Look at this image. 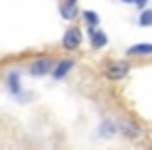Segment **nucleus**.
I'll list each match as a JSON object with an SVG mask.
<instances>
[{
    "mask_svg": "<svg viewBox=\"0 0 152 150\" xmlns=\"http://www.w3.org/2000/svg\"><path fill=\"white\" fill-rule=\"evenodd\" d=\"M152 54V44H133L127 48V56H148Z\"/></svg>",
    "mask_w": 152,
    "mask_h": 150,
    "instance_id": "obj_7",
    "label": "nucleus"
},
{
    "mask_svg": "<svg viewBox=\"0 0 152 150\" xmlns=\"http://www.w3.org/2000/svg\"><path fill=\"white\" fill-rule=\"evenodd\" d=\"M7 88H9V92L15 94V96L21 94V79H19V73H17V71H11V73H9V77H7Z\"/></svg>",
    "mask_w": 152,
    "mask_h": 150,
    "instance_id": "obj_8",
    "label": "nucleus"
},
{
    "mask_svg": "<svg viewBox=\"0 0 152 150\" xmlns=\"http://www.w3.org/2000/svg\"><path fill=\"white\" fill-rule=\"evenodd\" d=\"M73 67H75V61H73V59H61V61L54 65V69H52V77H54L56 81H58V79H65Z\"/></svg>",
    "mask_w": 152,
    "mask_h": 150,
    "instance_id": "obj_4",
    "label": "nucleus"
},
{
    "mask_svg": "<svg viewBox=\"0 0 152 150\" xmlns=\"http://www.w3.org/2000/svg\"><path fill=\"white\" fill-rule=\"evenodd\" d=\"M67 4H77V0H65Z\"/></svg>",
    "mask_w": 152,
    "mask_h": 150,
    "instance_id": "obj_15",
    "label": "nucleus"
},
{
    "mask_svg": "<svg viewBox=\"0 0 152 150\" xmlns=\"http://www.w3.org/2000/svg\"><path fill=\"white\" fill-rule=\"evenodd\" d=\"M54 61L50 56H40V59H34L29 65H27V73L31 77H46L48 73H52L54 69Z\"/></svg>",
    "mask_w": 152,
    "mask_h": 150,
    "instance_id": "obj_1",
    "label": "nucleus"
},
{
    "mask_svg": "<svg viewBox=\"0 0 152 150\" xmlns=\"http://www.w3.org/2000/svg\"><path fill=\"white\" fill-rule=\"evenodd\" d=\"M137 23H140L142 27H152V9L142 11L140 17H137Z\"/></svg>",
    "mask_w": 152,
    "mask_h": 150,
    "instance_id": "obj_12",
    "label": "nucleus"
},
{
    "mask_svg": "<svg viewBox=\"0 0 152 150\" xmlns=\"http://www.w3.org/2000/svg\"><path fill=\"white\" fill-rule=\"evenodd\" d=\"M81 42H83V34H81L79 27H69V29H65L63 40H61L63 48H65V50H71V52L77 50V48L81 46Z\"/></svg>",
    "mask_w": 152,
    "mask_h": 150,
    "instance_id": "obj_3",
    "label": "nucleus"
},
{
    "mask_svg": "<svg viewBox=\"0 0 152 150\" xmlns=\"http://www.w3.org/2000/svg\"><path fill=\"white\" fill-rule=\"evenodd\" d=\"M88 36H90V44H92L94 50H100V48H104L108 44V36L100 27L98 29H88Z\"/></svg>",
    "mask_w": 152,
    "mask_h": 150,
    "instance_id": "obj_6",
    "label": "nucleus"
},
{
    "mask_svg": "<svg viewBox=\"0 0 152 150\" xmlns=\"http://www.w3.org/2000/svg\"><path fill=\"white\" fill-rule=\"evenodd\" d=\"M119 131H121L125 138H131V140H137V138L142 135L140 125H137V123H133V121H129V119L119 121Z\"/></svg>",
    "mask_w": 152,
    "mask_h": 150,
    "instance_id": "obj_5",
    "label": "nucleus"
},
{
    "mask_svg": "<svg viewBox=\"0 0 152 150\" xmlns=\"http://www.w3.org/2000/svg\"><path fill=\"white\" fill-rule=\"evenodd\" d=\"M104 75L110 81H121V79H125L129 75V65L123 63V61H110L104 67Z\"/></svg>",
    "mask_w": 152,
    "mask_h": 150,
    "instance_id": "obj_2",
    "label": "nucleus"
},
{
    "mask_svg": "<svg viewBox=\"0 0 152 150\" xmlns=\"http://www.w3.org/2000/svg\"><path fill=\"white\" fill-rule=\"evenodd\" d=\"M81 19L86 21L88 29H98V25H100V15L94 11H81Z\"/></svg>",
    "mask_w": 152,
    "mask_h": 150,
    "instance_id": "obj_9",
    "label": "nucleus"
},
{
    "mask_svg": "<svg viewBox=\"0 0 152 150\" xmlns=\"http://www.w3.org/2000/svg\"><path fill=\"white\" fill-rule=\"evenodd\" d=\"M146 2H148V0H140V2L135 4V7L140 9V13H142V11H146Z\"/></svg>",
    "mask_w": 152,
    "mask_h": 150,
    "instance_id": "obj_13",
    "label": "nucleus"
},
{
    "mask_svg": "<svg viewBox=\"0 0 152 150\" xmlns=\"http://www.w3.org/2000/svg\"><path fill=\"white\" fill-rule=\"evenodd\" d=\"M117 131H119V125L113 123V121H104V123L100 125V135H102V138H110V135H115Z\"/></svg>",
    "mask_w": 152,
    "mask_h": 150,
    "instance_id": "obj_11",
    "label": "nucleus"
},
{
    "mask_svg": "<svg viewBox=\"0 0 152 150\" xmlns=\"http://www.w3.org/2000/svg\"><path fill=\"white\" fill-rule=\"evenodd\" d=\"M121 2H123V4H133V7H135L140 0H121Z\"/></svg>",
    "mask_w": 152,
    "mask_h": 150,
    "instance_id": "obj_14",
    "label": "nucleus"
},
{
    "mask_svg": "<svg viewBox=\"0 0 152 150\" xmlns=\"http://www.w3.org/2000/svg\"><path fill=\"white\" fill-rule=\"evenodd\" d=\"M77 15H79L77 4H67V2H63V4H61V17H63V19L73 21V19H77Z\"/></svg>",
    "mask_w": 152,
    "mask_h": 150,
    "instance_id": "obj_10",
    "label": "nucleus"
}]
</instances>
